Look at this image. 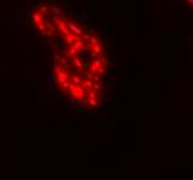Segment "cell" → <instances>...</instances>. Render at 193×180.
I'll return each instance as SVG.
<instances>
[]
</instances>
